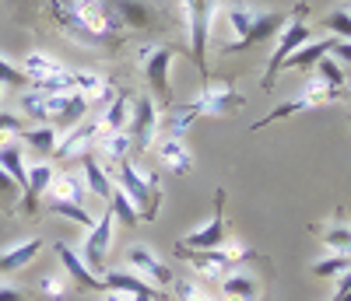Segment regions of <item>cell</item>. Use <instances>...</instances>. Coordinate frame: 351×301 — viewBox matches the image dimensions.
Wrapping results in <instances>:
<instances>
[{
	"label": "cell",
	"mask_w": 351,
	"mask_h": 301,
	"mask_svg": "<svg viewBox=\"0 0 351 301\" xmlns=\"http://www.w3.org/2000/svg\"><path fill=\"white\" fill-rule=\"evenodd\" d=\"M162 127V116L152 95H141L134 99V112H130V123H127V137H130V150H148L155 144V133Z\"/></svg>",
	"instance_id": "9"
},
{
	"label": "cell",
	"mask_w": 351,
	"mask_h": 301,
	"mask_svg": "<svg viewBox=\"0 0 351 301\" xmlns=\"http://www.w3.org/2000/svg\"><path fill=\"white\" fill-rule=\"evenodd\" d=\"M49 14L74 42L92 49H116L127 32L152 28V8L141 0H49Z\"/></svg>",
	"instance_id": "1"
},
{
	"label": "cell",
	"mask_w": 351,
	"mask_h": 301,
	"mask_svg": "<svg viewBox=\"0 0 351 301\" xmlns=\"http://www.w3.org/2000/svg\"><path fill=\"white\" fill-rule=\"evenodd\" d=\"M25 133V119L14 112H0V144L4 140H18Z\"/></svg>",
	"instance_id": "36"
},
{
	"label": "cell",
	"mask_w": 351,
	"mask_h": 301,
	"mask_svg": "<svg viewBox=\"0 0 351 301\" xmlns=\"http://www.w3.org/2000/svg\"><path fill=\"white\" fill-rule=\"evenodd\" d=\"M334 301H351V266L341 274V284H337V294H334Z\"/></svg>",
	"instance_id": "40"
},
{
	"label": "cell",
	"mask_w": 351,
	"mask_h": 301,
	"mask_svg": "<svg viewBox=\"0 0 351 301\" xmlns=\"http://www.w3.org/2000/svg\"><path fill=\"white\" fill-rule=\"evenodd\" d=\"M306 14H309V4H299V8H295V18H288V25L274 36V39H278V46H274V53H271L267 74L260 77V88H263V92H271V88H274L278 74L285 70V60H288L291 53H295L299 46H306V42L313 39V28L306 25Z\"/></svg>",
	"instance_id": "4"
},
{
	"label": "cell",
	"mask_w": 351,
	"mask_h": 301,
	"mask_svg": "<svg viewBox=\"0 0 351 301\" xmlns=\"http://www.w3.org/2000/svg\"><path fill=\"white\" fill-rule=\"evenodd\" d=\"M0 84H4V88H25V84H28V77L21 74V67H14L11 60L0 56Z\"/></svg>",
	"instance_id": "37"
},
{
	"label": "cell",
	"mask_w": 351,
	"mask_h": 301,
	"mask_svg": "<svg viewBox=\"0 0 351 301\" xmlns=\"http://www.w3.org/2000/svg\"><path fill=\"white\" fill-rule=\"evenodd\" d=\"M49 210H53L56 218H67V221H74V224H81V228H92V224H95V218L88 214L81 203H49Z\"/></svg>",
	"instance_id": "34"
},
{
	"label": "cell",
	"mask_w": 351,
	"mask_h": 301,
	"mask_svg": "<svg viewBox=\"0 0 351 301\" xmlns=\"http://www.w3.org/2000/svg\"><path fill=\"white\" fill-rule=\"evenodd\" d=\"M232 32H236V39L225 42V53H239V49H250L263 39H274L281 28L288 25V11H253L246 4H232L225 11Z\"/></svg>",
	"instance_id": "2"
},
{
	"label": "cell",
	"mask_w": 351,
	"mask_h": 301,
	"mask_svg": "<svg viewBox=\"0 0 351 301\" xmlns=\"http://www.w3.org/2000/svg\"><path fill=\"white\" fill-rule=\"evenodd\" d=\"M0 301H25V291H21V287H8V284H0Z\"/></svg>",
	"instance_id": "41"
},
{
	"label": "cell",
	"mask_w": 351,
	"mask_h": 301,
	"mask_svg": "<svg viewBox=\"0 0 351 301\" xmlns=\"http://www.w3.org/2000/svg\"><path fill=\"white\" fill-rule=\"evenodd\" d=\"M158 158H162L165 168L176 172V175L193 172V155H190V147L183 144V137H165V140L158 144Z\"/></svg>",
	"instance_id": "21"
},
{
	"label": "cell",
	"mask_w": 351,
	"mask_h": 301,
	"mask_svg": "<svg viewBox=\"0 0 351 301\" xmlns=\"http://www.w3.org/2000/svg\"><path fill=\"white\" fill-rule=\"evenodd\" d=\"M18 67H21V74L28 77V84H32L36 92H46V95L71 92V70L60 64V60H53L46 53H28Z\"/></svg>",
	"instance_id": "7"
},
{
	"label": "cell",
	"mask_w": 351,
	"mask_h": 301,
	"mask_svg": "<svg viewBox=\"0 0 351 301\" xmlns=\"http://www.w3.org/2000/svg\"><path fill=\"white\" fill-rule=\"evenodd\" d=\"M53 175H56V168H53L49 161H36V165H28V183H25V193H21V203H18L28 218L39 214V203H43V196H46L49 183H53Z\"/></svg>",
	"instance_id": "15"
},
{
	"label": "cell",
	"mask_w": 351,
	"mask_h": 301,
	"mask_svg": "<svg viewBox=\"0 0 351 301\" xmlns=\"http://www.w3.org/2000/svg\"><path fill=\"white\" fill-rule=\"evenodd\" d=\"M102 301H134V298H130V294H123V291H109V287H106Z\"/></svg>",
	"instance_id": "42"
},
{
	"label": "cell",
	"mask_w": 351,
	"mask_h": 301,
	"mask_svg": "<svg viewBox=\"0 0 351 301\" xmlns=\"http://www.w3.org/2000/svg\"><path fill=\"white\" fill-rule=\"evenodd\" d=\"M95 140H99V123L95 119H81L77 127L64 130L60 133V144H56L53 158L56 161H74V158H84L95 150Z\"/></svg>",
	"instance_id": "13"
},
{
	"label": "cell",
	"mask_w": 351,
	"mask_h": 301,
	"mask_svg": "<svg viewBox=\"0 0 351 301\" xmlns=\"http://www.w3.org/2000/svg\"><path fill=\"white\" fill-rule=\"evenodd\" d=\"M112 183L130 196V203H134V210H137L141 221H155V218H158V207H162L158 175H144V172L127 158V161H120V165L112 168Z\"/></svg>",
	"instance_id": "3"
},
{
	"label": "cell",
	"mask_w": 351,
	"mask_h": 301,
	"mask_svg": "<svg viewBox=\"0 0 351 301\" xmlns=\"http://www.w3.org/2000/svg\"><path fill=\"white\" fill-rule=\"evenodd\" d=\"M84 179L81 175H71V172H56L53 175V183L46 189L49 203H81L84 207Z\"/></svg>",
	"instance_id": "18"
},
{
	"label": "cell",
	"mask_w": 351,
	"mask_h": 301,
	"mask_svg": "<svg viewBox=\"0 0 351 301\" xmlns=\"http://www.w3.org/2000/svg\"><path fill=\"white\" fill-rule=\"evenodd\" d=\"M348 266H351V256H344V252H330V256H324V259H316V263H313V274H316V277H341Z\"/></svg>",
	"instance_id": "31"
},
{
	"label": "cell",
	"mask_w": 351,
	"mask_h": 301,
	"mask_svg": "<svg viewBox=\"0 0 351 301\" xmlns=\"http://www.w3.org/2000/svg\"><path fill=\"white\" fill-rule=\"evenodd\" d=\"M102 284L109 287V291H123V294H152V298H158V287H152L144 277H137L134 270H112V274H102Z\"/></svg>",
	"instance_id": "22"
},
{
	"label": "cell",
	"mask_w": 351,
	"mask_h": 301,
	"mask_svg": "<svg viewBox=\"0 0 351 301\" xmlns=\"http://www.w3.org/2000/svg\"><path fill=\"white\" fill-rule=\"evenodd\" d=\"M316 77L324 81L334 95H341V92H344V70H341V64H337V60H334L330 53L316 64Z\"/></svg>",
	"instance_id": "28"
},
{
	"label": "cell",
	"mask_w": 351,
	"mask_h": 301,
	"mask_svg": "<svg viewBox=\"0 0 351 301\" xmlns=\"http://www.w3.org/2000/svg\"><path fill=\"white\" fill-rule=\"evenodd\" d=\"M130 112H134V99L127 95V92H116L112 95V102L109 105H102V112H99V140L102 137H109V133H123L127 130V123H130ZM95 140V144H99Z\"/></svg>",
	"instance_id": "16"
},
{
	"label": "cell",
	"mask_w": 351,
	"mask_h": 301,
	"mask_svg": "<svg viewBox=\"0 0 351 301\" xmlns=\"http://www.w3.org/2000/svg\"><path fill=\"white\" fill-rule=\"evenodd\" d=\"M0 99H4V84H0Z\"/></svg>",
	"instance_id": "44"
},
{
	"label": "cell",
	"mask_w": 351,
	"mask_h": 301,
	"mask_svg": "<svg viewBox=\"0 0 351 301\" xmlns=\"http://www.w3.org/2000/svg\"><path fill=\"white\" fill-rule=\"evenodd\" d=\"M18 203H21V186L0 168V210H4V214H14Z\"/></svg>",
	"instance_id": "32"
},
{
	"label": "cell",
	"mask_w": 351,
	"mask_h": 301,
	"mask_svg": "<svg viewBox=\"0 0 351 301\" xmlns=\"http://www.w3.org/2000/svg\"><path fill=\"white\" fill-rule=\"evenodd\" d=\"M348 99H351V95H348Z\"/></svg>",
	"instance_id": "45"
},
{
	"label": "cell",
	"mask_w": 351,
	"mask_h": 301,
	"mask_svg": "<svg viewBox=\"0 0 351 301\" xmlns=\"http://www.w3.org/2000/svg\"><path fill=\"white\" fill-rule=\"evenodd\" d=\"M134 301H158V298H152V294H134Z\"/></svg>",
	"instance_id": "43"
},
{
	"label": "cell",
	"mask_w": 351,
	"mask_h": 301,
	"mask_svg": "<svg viewBox=\"0 0 351 301\" xmlns=\"http://www.w3.org/2000/svg\"><path fill=\"white\" fill-rule=\"evenodd\" d=\"M215 8L218 0H183V14L190 25V53L193 64L200 70V84H208V42H211V21H215Z\"/></svg>",
	"instance_id": "5"
},
{
	"label": "cell",
	"mask_w": 351,
	"mask_h": 301,
	"mask_svg": "<svg viewBox=\"0 0 351 301\" xmlns=\"http://www.w3.org/2000/svg\"><path fill=\"white\" fill-rule=\"evenodd\" d=\"M112 231H116V218H112V210L106 207L102 210V218L88 228V238H84V263L92 274H106V256H109V246H112Z\"/></svg>",
	"instance_id": "11"
},
{
	"label": "cell",
	"mask_w": 351,
	"mask_h": 301,
	"mask_svg": "<svg viewBox=\"0 0 351 301\" xmlns=\"http://www.w3.org/2000/svg\"><path fill=\"white\" fill-rule=\"evenodd\" d=\"M172 291H176V301H218L200 280H183V277H176V280H172Z\"/></svg>",
	"instance_id": "30"
},
{
	"label": "cell",
	"mask_w": 351,
	"mask_h": 301,
	"mask_svg": "<svg viewBox=\"0 0 351 301\" xmlns=\"http://www.w3.org/2000/svg\"><path fill=\"white\" fill-rule=\"evenodd\" d=\"M109 210H112V218L116 221H120V224H127V228H134L141 218H137V210H134V203H130V196L120 189V186H116L112 189V196H109V203H106Z\"/></svg>",
	"instance_id": "27"
},
{
	"label": "cell",
	"mask_w": 351,
	"mask_h": 301,
	"mask_svg": "<svg viewBox=\"0 0 351 301\" xmlns=\"http://www.w3.org/2000/svg\"><path fill=\"white\" fill-rule=\"evenodd\" d=\"M176 46H141V70L144 81H148L155 105H172V60H176Z\"/></svg>",
	"instance_id": "6"
},
{
	"label": "cell",
	"mask_w": 351,
	"mask_h": 301,
	"mask_svg": "<svg viewBox=\"0 0 351 301\" xmlns=\"http://www.w3.org/2000/svg\"><path fill=\"white\" fill-rule=\"evenodd\" d=\"M127 266L134 270L137 277H144V280H155V287L158 291H169L172 287V280H176V270L172 266H165L148 246H130L127 249Z\"/></svg>",
	"instance_id": "14"
},
{
	"label": "cell",
	"mask_w": 351,
	"mask_h": 301,
	"mask_svg": "<svg viewBox=\"0 0 351 301\" xmlns=\"http://www.w3.org/2000/svg\"><path fill=\"white\" fill-rule=\"evenodd\" d=\"M221 242H228V224H225V189H215V214L208 224H200L197 231L183 235L176 246L183 249H218Z\"/></svg>",
	"instance_id": "12"
},
{
	"label": "cell",
	"mask_w": 351,
	"mask_h": 301,
	"mask_svg": "<svg viewBox=\"0 0 351 301\" xmlns=\"http://www.w3.org/2000/svg\"><path fill=\"white\" fill-rule=\"evenodd\" d=\"M18 140H21V147H28V150H39V155H49V158H53L56 144H60V130L49 127V123L25 127V133H21Z\"/></svg>",
	"instance_id": "26"
},
{
	"label": "cell",
	"mask_w": 351,
	"mask_h": 301,
	"mask_svg": "<svg viewBox=\"0 0 351 301\" xmlns=\"http://www.w3.org/2000/svg\"><path fill=\"white\" fill-rule=\"evenodd\" d=\"M330 46H334V39H309L306 46H299L295 53L285 60V67H291V70H309V67H316L319 60L330 53Z\"/></svg>",
	"instance_id": "25"
},
{
	"label": "cell",
	"mask_w": 351,
	"mask_h": 301,
	"mask_svg": "<svg viewBox=\"0 0 351 301\" xmlns=\"http://www.w3.org/2000/svg\"><path fill=\"white\" fill-rule=\"evenodd\" d=\"M337 95L330 92V88L319 81V77H313L302 92L295 95V99H288V102H281L274 112H267L260 119V123H253V130H263L267 123H278V119H288V116H295V112H306V109H316V105H327V102H334Z\"/></svg>",
	"instance_id": "10"
},
{
	"label": "cell",
	"mask_w": 351,
	"mask_h": 301,
	"mask_svg": "<svg viewBox=\"0 0 351 301\" xmlns=\"http://www.w3.org/2000/svg\"><path fill=\"white\" fill-rule=\"evenodd\" d=\"M319 28L330 32V36H337V39H351V11L337 8V11L324 14V18H319Z\"/></svg>",
	"instance_id": "29"
},
{
	"label": "cell",
	"mask_w": 351,
	"mask_h": 301,
	"mask_svg": "<svg viewBox=\"0 0 351 301\" xmlns=\"http://www.w3.org/2000/svg\"><path fill=\"white\" fill-rule=\"evenodd\" d=\"M56 256H60V263H64V270L71 274V284H74V291H106V284H102V277L99 274H92L88 270V263L67 246V242H56Z\"/></svg>",
	"instance_id": "17"
},
{
	"label": "cell",
	"mask_w": 351,
	"mask_h": 301,
	"mask_svg": "<svg viewBox=\"0 0 351 301\" xmlns=\"http://www.w3.org/2000/svg\"><path fill=\"white\" fill-rule=\"evenodd\" d=\"M330 56L337 60L341 67H348V64H351V39H334V46H330Z\"/></svg>",
	"instance_id": "39"
},
{
	"label": "cell",
	"mask_w": 351,
	"mask_h": 301,
	"mask_svg": "<svg viewBox=\"0 0 351 301\" xmlns=\"http://www.w3.org/2000/svg\"><path fill=\"white\" fill-rule=\"evenodd\" d=\"M324 246H327L330 252L351 256V224H334V228H327V231H324Z\"/></svg>",
	"instance_id": "33"
},
{
	"label": "cell",
	"mask_w": 351,
	"mask_h": 301,
	"mask_svg": "<svg viewBox=\"0 0 351 301\" xmlns=\"http://www.w3.org/2000/svg\"><path fill=\"white\" fill-rule=\"evenodd\" d=\"M0 168H4L14 183L21 186V193H25L28 165H25V147H21V140H4V144H0Z\"/></svg>",
	"instance_id": "24"
},
{
	"label": "cell",
	"mask_w": 351,
	"mask_h": 301,
	"mask_svg": "<svg viewBox=\"0 0 351 301\" xmlns=\"http://www.w3.org/2000/svg\"><path fill=\"white\" fill-rule=\"evenodd\" d=\"M39 252H43V238H21V242H14L11 249L0 252V274H14V270L32 263Z\"/></svg>",
	"instance_id": "19"
},
{
	"label": "cell",
	"mask_w": 351,
	"mask_h": 301,
	"mask_svg": "<svg viewBox=\"0 0 351 301\" xmlns=\"http://www.w3.org/2000/svg\"><path fill=\"white\" fill-rule=\"evenodd\" d=\"M39 291H43L46 298H64L71 287H67V280H64L60 274H46V277L39 280Z\"/></svg>",
	"instance_id": "38"
},
{
	"label": "cell",
	"mask_w": 351,
	"mask_h": 301,
	"mask_svg": "<svg viewBox=\"0 0 351 301\" xmlns=\"http://www.w3.org/2000/svg\"><path fill=\"white\" fill-rule=\"evenodd\" d=\"M21 112L32 119V123H46V92H25L21 95Z\"/></svg>",
	"instance_id": "35"
},
{
	"label": "cell",
	"mask_w": 351,
	"mask_h": 301,
	"mask_svg": "<svg viewBox=\"0 0 351 301\" xmlns=\"http://www.w3.org/2000/svg\"><path fill=\"white\" fill-rule=\"evenodd\" d=\"M243 109V99L239 92L232 88V81H208L200 88V95L190 102V112L200 119V116H228Z\"/></svg>",
	"instance_id": "8"
},
{
	"label": "cell",
	"mask_w": 351,
	"mask_h": 301,
	"mask_svg": "<svg viewBox=\"0 0 351 301\" xmlns=\"http://www.w3.org/2000/svg\"><path fill=\"white\" fill-rule=\"evenodd\" d=\"M218 284H221L218 301H260V284L250 274H225Z\"/></svg>",
	"instance_id": "20"
},
{
	"label": "cell",
	"mask_w": 351,
	"mask_h": 301,
	"mask_svg": "<svg viewBox=\"0 0 351 301\" xmlns=\"http://www.w3.org/2000/svg\"><path fill=\"white\" fill-rule=\"evenodd\" d=\"M84 189L95 193V196H102L106 203H109V196H112V189H116L112 175L106 172V165H102L95 155H84Z\"/></svg>",
	"instance_id": "23"
}]
</instances>
